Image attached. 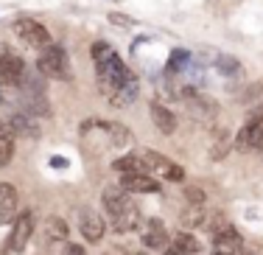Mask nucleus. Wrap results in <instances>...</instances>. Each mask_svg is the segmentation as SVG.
Masks as SVG:
<instances>
[{
    "label": "nucleus",
    "mask_w": 263,
    "mask_h": 255,
    "mask_svg": "<svg viewBox=\"0 0 263 255\" xmlns=\"http://www.w3.org/2000/svg\"><path fill=\"white\" fill-rule=\"evenodd\" d=\"M36 219L34 210H23L14 222H11V233H9V252H23L28 247L31 235H34Z\"/></svg>",
    "instance_id": "7ed1b4c3"
},
{
    "label": "nucleus",
    "mask_w": 263,
    "mask_h": 255,
    "mask_svg": "<svg viewBox=\"0 0 263 255\" xmlns=\"http://www.w3.org/2000/svg\"><path fill=\"white\" fill-rule=\"evenodd\" d=\"M137 255H146V252H137Z\"/></svg>",
    "instance_id": "473e14b6"
},
{
    "label": "nucleus",
    "mask_w": 263,
    "mask_h": 255,
    "mask_svg": "<svg viewBox=\"0 0 263 255\" xmlns=\"http://www.w3.org/2000/svg\"><path fill=\"white\" fill-rule=\"evenodd\" d=\"M171 247L177 252H182V255H196L199 250H202V244H199V239L193 233H177L171 239Z\"/></svg>",
    "instance_id": "aec40b11"
},
{
    "label": "nucleus",
    "mask_w": 263,
    "mask_h": 255,
    "mask_svg": "<svg viewBox=\"0 0 263 255\" xmlns=\"http://www.w3.org/2000/svg\"><path fill=\"white\" fill-rule=\"evenodd\" d=\"M115 53V48L109 45V42H104V40H98V42H92V62H96V67L98 65H104L106 59Z\"/></svg>",
    "instance_id": "b1692460"
},
{
    "label": "nucleus",
    "mask_w": 263,
    "mask_h": 255,
    "mask_svg": "<svg viewBox=\"0 0 263 255\" xmlns=\"http://www.w3.org/2000/svg\"><path fill=\"white\" fill-rule=\"evenodd\" d=\"M182 222H185L187 227H202L204 216H202V210H199V208H187L185 216H182Z\"/></svg>",
    "instance_id": "a878e982"
},
{
    "label": "nucleus",
    "mask_w": 263,
    "mask_h": 255,
    "mask_svg": "<svg viewBox=\"0 0 263 255\" xmlns=\"http://www.w3.org/2000/svg\"><path fill=\"white\" fill-rule=\"evenodd\" d=\"M216 255H227V252H216Z\"/></svg>",
    "instance_id": "2f4dec72"
},
{
    "label": "nucleus",
    "mask_w": 263,
    "mask_h": 255,
    "mask_svg": "<svg viewBox=\"0 0 263 255\" xmlns=\"http://www.w3.org/2000/svg\"><path fill=\"white\" fill-rule=\"evenodd\" d=\"M112 169L121 174V177H137V174H148V169L143 166V160L137 157V154H123V157H118L115 163H112Z\"/></svg>",
    "instance_id": "a211bd4d"
},
{
    "label": "nucleus",
    "mask_w": 263,
    "mask_h": 255,
    "mask_svg": "<svg viewBox=\"0 0 263 255\" xmlns=\"http://www.w3.org/2000/svg\"><path fill=\"white\" fill-rule=\"evenodd\" d=\"M216 70L221 73V76L235 79V76H241V73H243V67H241V62H238L235 57H218L216 59Z\"/></svg>",
    "instance_id": "4be33fe9"
},
{
    "label": "nucleus",
    "mask_w": 263,
    "mask_h": 255,
    "mask_svg": "<svg viewBox=\"0 0 263 255\" xmlns=\"http://www.w3.org/2000/svg\"><path fill=\"white\" fill-rule=\"evenodd\" d=\"M11 157H14V135L9 132V126H3L0 129V169L9 166Z\"/></svg>",
    "instance_id": "412c9836"
},
{
    "label": "nucleus",
    "mask_w": 263,
    "mask_h": 255,
    "mask_svg": "<svg viewBox=\"0 0 263 255\" xmlns=\"http://www.w3.org/2000/svg\"><path fill=\"white\" fill-rule=\"evenodd\" d=\"M67 235H70V227H67V222L62 219V216H48V219L42 222V239H45V244L65 241Z\"/></svg>",
    "instance_id": "ddd939ff"
},
{
    "label": "nucleus",
    "mask_w": 263,
    "mask_h": 255,
    "mask_svg": "<svg viewBox=\"0 0 263 255\" xmlns=\"http://www.w3.org/2000/svg\"><path fill=\"white\" fill-rule=\"evenodd\" d=\"M185 196H187V202H191L193 208L204 205V191L199 188V185H187V188H185Z\"/></svg>",
    "instance_id": "bb28decb"
},
{
    "label": "nucleus",
    "mask_w": 263,
    "mask_h": 255,
    "mask_svg": "<svg viewBox=\"0 0 263 255\" xmlns=\"http://www.w3.org/2000/svg\"><path fill=\"white\" fill-rule=\"evenodd\" d=\"M36 70H40L42 76H51V79H70V62H67L65 48L62 45H48L45 51H40Z\"/></svg>",
    "instance_id": "f257e3e1"
},
{
    "label": "nucleus",
    "mask_w": 263,
    "mask_h": 255,
    "mask_svg": "<svg viewBox=\"0 0 263 255\" xmlns=\"http://www.w3.org/2000/svg\"><path fill=\"white\" fill-rule=\"evenodd\" d=\"M109 225H112V230H118V233H132V230H137V225H140V208L132 205V199H129L121 213H115L109 219Z\"/></svg>",
    "instance_id": "1a4fd4ad"
},
{
    "label": "nucleus",
    "mask_w": 263,
    "mask_h": 255,
    "mask_svg": "<svg viewBox=\"0 0 263 255\" xmlns=\"http://www.w3.org/2000/svg\"><path fill=\"white\" fill-rule=\"evenodd\" d=\"M187 65H191V53H187L185 48L171 51V57H168V70H171V73H182Z\"/></svg>",
    "instance_id": "5701e85b"
},
{
    "label": "nucleus",
    "mask_w": 263,
    "mask_h": 255,
    "mask_svg": "<svg viewBox=\"0 0 263 255\" xmlns=\"http://www.w3.org/2000/svg\"><path fill=\"white\" fill-rule=\"evenodd\" d=\"M98 126L104 129V135L109 138V143L115 149H126L132 143V132L123 126V123H118V121H98Z\"/></svg>",
    "instance_id": "2eb2a0df"
},
{
    "label": "nucleus",
    "mask_w": 263,
    "mask_h": 255,
    "mask_svg": "<svg viewBox=\"0 0 263 255\" xmlns=\"http://www.w3.org/2000/svg\"><path fill=\"white\" fill-rule=\"evenodd\" d=\"M79 230H81V239H87L90 244H98V241L104 239V216L101 213H96L92 208H84L79 213Z\"/></svg>",
    "instance_id": "39448f33"
},
{
    "label": "nucleus",
    "mask_w": 263,
    "mask_h": 255,
    "mask_svg": "<svg viewBox=\"0 0 263 255\" xmlns=\"http://www.w3.org/2000/svg\"><path fill=\"white\" fill-rule=\"evenodd\" d=\"M182 96L187 101V113H191V118H196V121H213V118H216L218 104L213 101V98L202 96V93H196V90H185Z\"/></svg>",
    "instance_id": "20e7f679"
},
{
    "label": "nucleus",
    "mask_w": 263,
    "mask_h": 255,
    "mask_svg": "<svg viewBox=\"0 0 263 255\" xmlns=\"http://www.w3.org/2000/svg\"><path fill=\"white\" fill-rule=\"evenodd\" d=\"M260 146H263V113L255 115L235 138L238 152H249V149H260Z\"/></svg>",
    "instance_id": "423d86ee"
},
{
    "label": "nucleus",
    "mask_w": 263,
    "mask_h": 255,
    "mask_svg": "<svg viewBox=\"0 0 263 255\" xmlns=\"http://www.w3.org/2000/svg\"><path fill=\"white\" fill-rule=\"evenodd\" d=\"M121 188L126 194H160L162 185H160V179L148 177V174H137V177H123Z\"/></svg>",
    "instance_id": "6e6552de"
},
{
    "label": "nucleus",
    "mask_w": 263,
    "mask_h": 255,
    "mask_svg": "<svg viewBox=\"0 0 263 255\" xmlns=\"http://www.w3.org/2000/svg\"><path fill=\"white\" fill-rule=\"evenodd\" d=\"M101 202H104V210L109 213V219L115 213H121L123 210V205L129 202V194L123 188H115V185H106L104 188V196H101Z\"/></svg>",
    "instance_id": "f3484780"
},
{
    "label": "nucleus",
    "mask_w": 263,
    "mask_h": 255,
    "mask_svg": "<svg viewBox=\"0 0 263 255\" xmlns=\"http://www.w3.org/2000/svg\"><path fill=\"white\" fill-rule=\"evenodd\" d=\"M148 113H152L154 126H157L162 135H174V132H177V115H174L165 104H152V110H148Z\"/></svg>",
    "instance_id": "dca6fc26"
},
{
    "label": "nucleus",
    "mask_w": 263,
    "mask_h": 255,
    "mask_svg": "<svg viewBox=\"0 0 263 255\" xmlns=\"http://www.w3.org/2000/svg\"><path fill=\"white\" fill-rule=\"evenodd\" d=\"M11 31H14V34L20 37L28 48H36V51H45L48 45H53L48 28L42 26V23L31 20V17H20V20H14V23H11Z\"/></svg>",
    "instance_id": "f03ea898"
},
{
    "label": "nucleus",
    "mask_w": 263,
    "mask_h": 255,
    "mask_svg": "<svg viewBox=\"0 0 263 255\" xmlns=\"http://www.w3.org/2000/svg\"><path fill=\"white\" fill-rule=\"evenodd\" d=\"M109 20L115 23V26H132V23L126 20V17H121V14H109Z\"/></svg>",
    "instance_id": "c85d7f7f"
},
{
    "label": "nucleus",
    "mask_w": 263,
    "mask_h": 255,
    "mask_svg": "<svg viewBox=\"0 0 263 255\" xmlns=\"http://www.w3.org/2000/svg\"><path fill=\"white\" fill-rule=\"evenodd\" d=\"M17 219V188L11 183H0V225Z\"/></svg>",
    "instance_id": "9d476101"
},
{
    "label": "nucleus",
    "mask_w": 263,
    "mask_h": 255,
    "mask_svg": "<svg viewBox=\"0 0 263 255\" xmlns=\"http://www.w3.org/2000/svg\"><path fill=\"white\" fill-rule=\"evenodd\" d=\"M0 129H3V123H0Z\"/></svg>",
    "instance_id": "72a5a7b5"
},
{
    "label": "nucleus",
    "mask_w": 263,
    "mask_h": 255,
    "mask_svg": "<svg viewBox=\"0 0 263 255\" xmlns=\"http://www.w3.org/2000/svg\"><path fill=\"white\" fill-rule=\"evenodd\" d=\"M227 152H230V140H227V132H224V135H221V140L213 143L210 157H213V160H221V157H227Z\"/></svg>",
    "instance_id": "393cba45"
},
{
    "label": "nucleus",
    "mask_w": 263,
    "mask_h": 255,
    "mask_svg": "<svg viewBox=\"0 0 263 255\" xmlns=\"http://www.w3.org/2000/svg\"><path fill=\"white\" fill-rule=\"evenodd\" d=\"M51 166L53 169H67V160L65 157H51Z\"/></svg>",
    "instance_id": "c756f323"
},
{
    "label": "nucleus",
    "mask_w": 263,
    "mask_h": 255,
    "mask_svg": "<svg viewBox=\"0 0 263 255\" xmlns=\"http://www.w3.org/2000/svg\"><path fill=\"white\" fill-rule=\"evenodd\" d=\"M26 76V65L14 53H3L0 57V84H20Z\"/></svg>",
    "instance_id": "0eeeda50"
},
{
    "label": "nucleus",
    "mask_w": 263,
    "mask_h": 255,
    "mask_svg": "<svg viewBox=\"0 0 263 255\" xmlns=\"http://www.w3.org/2000/svg\"><path fill=\"white\" fill-rule=\"evenodd\" d=\"M9 132L23 135V138H36V135H40V123H36V118L28 115V113H14L9 121Z\"/></svg>",
    "instance_id": "4468645a"
},
{
    "label": "nucleus",
    "mask_w": 263,
    "mask_h": 255,
    "mask_svg": "<svg viewBox=\"0 0 263 255\" xmlns=\"http://www.w3.org/2000/svg\"><path fill=\"white\" fill-rule=\"evenodd\" d=\"M165 255H182V252H177V250H174V247H171V250H168Z\"/></svg>",
    "instance_id": "7c9ffc66"
},
{
    "label": "nucleus",
    "mask_w": 263,
    "mask_h": 255,
    "mask_svg": "<svg viewBox=\"0 0 263 255\" xmlns=\"http://www.w3.org/2000/svg\"><path fill=\"white\" fill-rule=\"evenodd\" d=\"M140 160H143V166H146L148 171H160L162 177H168V174L174 171V166H177V163H171L168 157H162V154H157V152H146Z\"/></svg>",
    "instance_id": "6ab92c4d"
},
{
    "label": "nucleus",
    "mask_w": 263,
    "mask_h": 255,
    "mask_svg": "<svg viewBox=\"0 0 263 255\" xmlns=\"http://www.w3.org/2000/svg\"><path fill=\"white\" fill-rule=\"evenodd\" d=\"M65 255H87V252H84V247H81V244H67Z\"/></svg>",
    "instance_id": "cd10ccee"
},
{
    "label": "nucleus",
    "mask_w": 263,
    "mask_h": 255,
    "mask_svg": "<svg viewBox=\"0 0 263 255\" xmlns=\"http://www.w3.org/2000/svg\"><path fill=\"white\" fill-rule=\"evenodd\" d=\"M168 233H165V225H162L160 219H152L146 225V230H143V247L146 250H162V247L168 244Z\"/></svg>",
    "instance_id": "f8f14e48"
},
{
    "label": "nucleus",
    "mask_w": 263,
    "mask_h": 255,
    "mask_svg": "<svg viewBox=\"0 0 263 255\" xmlns=\"http://www.w3.org/2000/svg\"><path fill=\"white\" fill-rule=\"evenodd\" d=\"M213 244H216L218 252L233 255L241 247V235H238V230L233 225H221L218 230H213Z\"/></svg>",
    "instance_id": "9b49d317"
}]
</instances>
